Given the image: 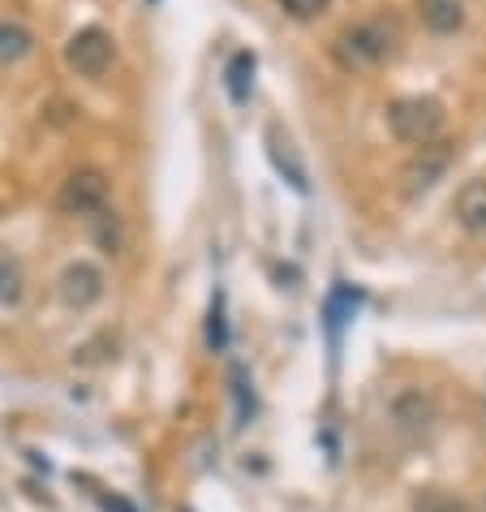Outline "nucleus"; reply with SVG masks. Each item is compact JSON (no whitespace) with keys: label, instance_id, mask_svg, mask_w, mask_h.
Segmentation results:
<instances>
[{"label":"nucleus","instance_id":"1","mask_svg":"<svg viewBox=\"0 0 486 512\" xmlns=\"http://www.w3.org/2000/svg\"><path fill=\"white\" fill-rule=\"evenodd\" d=\"M400 22L396 18H366L340 31L336 39V56L345 69H370V65H383L400 52Z\"/></svg>","mask_w":486,"mask_h":512},{"label":"nucleus","instance_id":"2","mask_svg":"<svg viewBox=\"0 0 486 512\" xmlns=\"http://www.w3.org/2000/svg\"><path fill=\"white\" fill-rule=\"evenodd\" d=\"M388 130L409 142V147H426L443 130V104L431 95H405L388 108Z\"/></svg>","mask_w":486,"mask_h":512},{"label":"nucleus","instance_id":"3","mask_svg":"<svg viewBox=\"0 0 486 512\" xmlns=\"http://www.w3.org/2000/svg\"><path fill=\"white\" fill-rule=\"evenodd\" d=\"M456 142L448 138H435V142H426V147H418L405 160V168H400V181H405V194L409 198H418L426 190H435V181H443V173H448V164H452V151Z\"/></svg>","mask_w":486,"mask_h":512},{"label":"nucleus","instance_id":"4","mask_svg":"<svg viewBox=\"0 0 486 512\" xmlns=\"http://www.w3.org/2000/svg\"><path fill=\"white\" fill-rule=\"evenodd\" d=\"M56 207H61L65 216H99V211H108V177L99 173V168L69 173L61 194H56Z\"/></svg>","mask_w":486,"mask_h":512},{"label":"nucleus","instance_id":"5","mask_svg":"<svg viewBox=\"0 0 486 512\" xmlns=\"http://www.w3.org/2000/svg\"><path fill=\"white\" fill-rule=\"evenodd\" d=\"M112 56H117V48H112V35L99 31V26H82V31L65 44V65L74 69L78 78H104Z\"/></svg>","mask_w":486,"mask_h":512},{"label":"nucleus","instance_id":"6","mask_svg":"<svg viewBox=\"0 0 486 512\" xmlns=\"http://www.w3.org/2000/svg\"><path fill=\"white\" fill-rule=\"evenodd\" d=\"M56 293H61V302L69 310H87V306H95L99 297H104V272H99L95 263L78 259V263H69L61 272V280H56Z\"/></svg>","mask_w":486,"mask_h":512},{"label":"nucleus","instance_id":"7","mask_svg":"<svg viewBox=\"0 0 486 512\" xmlns=\"http://www.w3.org/2000/svg\"><path fill=\"white\" fill-rule=\"evenodd\" d=\"M392 422H396V431L400 435H409V439H418L431 431V422H435V401L426 392L418 388H405L392 401Z\"/></svg>","mask_w":486,"mask_h":512},{"label":"nucleus","instance_id":"8","mask_svg":"<svg viewBox=\"0 0 486 512\" xmlns=\"http://www.w3.org/2000/svg\"><path fill=\"white\" fill-rule=\"evenodd\" d=\"M452 207L469 233H486V181H465Z\"/></svg>","mask_w":486,"mask_h":512},{"label":"nucleus","instance_id":"9","mask_svg":"<svg viewBox=\"0 0 486 512\" xmlns=\"http://www.w3.org/2000/svg\"><path fill=\"white\" fill-rule=\"evenodd\" d=\"M418 9L435 35H452L465 26V0H418Z\"/></svg>","mask_w":486,"mask_h":512},{"label":"nucleus","instance_id":"10","mask_svg":"<svg viewBox=\"0 0 486 512\" xmlns=\"http://www.w3.org/2000/svg\"><path fill=\"white\" fill-rule=\"evenodd\" d=\"M31 52V31L22 22H5L0 18V65H13Z\"/></svg>","mask_w":486,"mask_h":512},{"label":"nucleus","instance_id":"11","mask_svg":"<svg viewBox=\"0 0 486 512\" xmlns=\"http://www.w3.org/2000/svg\"><path fill=\"white\" fill-rule=\"evenodd\" d=\"M228 95H233V104H246L250 99V78H254V56L250 52H237L233 61H228Z\"/></svg>","mask_w":486,"mask_h":512},{"label":"nucleus","instance_id":"12","mask_svg":"<svg viewBox=\"0 0 486 512\" xmlns=\"http://www.w3.org/2000/svg\"><path fill=\"white\" fill-rule=\"evenodd\" d=\"M413 512H465L461 500H452L448 491H422V495H413Z\"/></svg>","mask_w":486,"mask_h":512},{"label":"nucleus","instance_id":"13","mask_svg":"<svg viewBox=\"0 0 486 512\" xmlns=\"http://www.w3.org/2000/svg\"><path fill=\"white\" fill-rule=\"evenodd\" d=\"M327 5H332V0H280V9L289 13V18H297V22H314V18H323Z\"/></svg>","mask_w":486,"mask_h":512},{"label":"nucleus","instance_id":"14","mask_svg":"<svg viewBox=\"0 0 486 512\" xmlns=\"http://www.w3.org/2000/svg\"><path fill=\"white\" fill-rule=\"evenodd\" d=\"M22 297V272L0 259V306H13Z\"/></svg>","mask_w":486,"mask_h":512},{"label":"nucleus","instance_id":"15","mask_svg":"<svg viewBox=\"0 0 486 512\" xmlns=\"http://www.w3.org/2000/svg\"><path fill=\"white\" fill-rule=\"evenodd\" d=\"M271 155H276V164H280V168H284V160H289V151H280V130H271ZM289 173H293V186H297V190H306L302 168H293V164H289Z\"/></svg>","mask_w":486,"mask_h":512}]
</instances>
